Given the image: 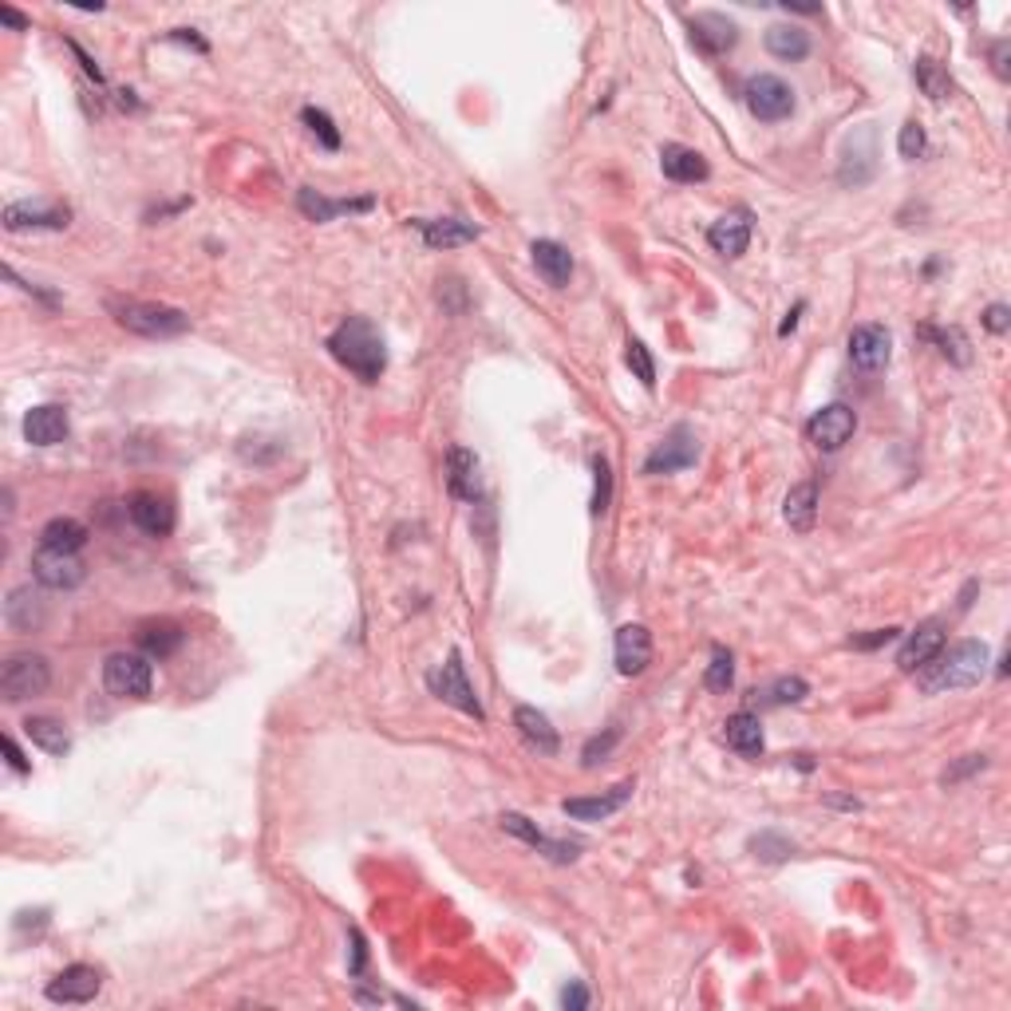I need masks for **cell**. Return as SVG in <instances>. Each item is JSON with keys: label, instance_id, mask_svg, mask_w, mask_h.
Listing matches in <instances>:
<instances>
[{"label": "cell", "instance_id": "obj_35", "mask_svg": "<svg viewBox=\"0 0 1011 1011\" xmlns=\"http://www.w3.org/2000/svg\"><path fill=\"white\" fill-rule=\"evenodd\" d=\"M921 336L925 341H933L940 348V356H945L948 363H957V368H964V363H972V341L964 336V329H933V324H925L921 329Z\"/></svg>", "mask_w": 1011, "mask_h": 1011}, {"label": "cell", "instance_id": "obj_18", "mask_svg": "<svg viewBox=\"0 0 1011 1011\" xmlns=\"http://www.w3.org/2000/svg\"><path fill=\"white\" fill-rule=\"evenodd\" d=\"M127 514L147 538H167L174 530V506L162 494H150V490H143L127 502Z\"/></svg>", "mask_w": 1011, "mask_h": 1011}, {"label": "cell", "instance_id": "obj_4", "mask_svg": "<svg viewBox=\"0 0 1011 1011\" xmlns=\"http://www.w3.org/2000/svg\"><path fill=\"white\" fill-rule=\"evenodd\" d=\"M155 683V664L147 652H115L103 664V688L119 700H147Z\"/></svg>", "mask_w": 1011, "mask_h": 1011}, {"label": "cell", "instance_id": "obj_39", "mask_svg": "<svg viewBox=\"0 0 1011 1011\" xmlns=\"http://www.w3.org/2000/svg\"><path fill=\"white\" fill-rule=\"evenodd\" d=\"M625 360H628V368H632V375H637L640 384L649 387H656V363H652V352L644 348V341H637V336H628V344H625Z\"/></svg>", "mask_w": 1011, "mask_h": 1011}, {"label": "cell", "instance_id": "obj_9", "mask_svg": "<svg viewBox=\"0 0 1011 1011\" xmlns=\"http://www.w3.org/2000/svg\"><path fill=\"white\" fill-rule=\"evenodd\" d=\"M853 431H858V416H853V407H846V404L822 407V411H814L806 423L810 443L818 451H841L853 439Z\"/></svg>", "mask_w": 1011, "mask_h": 1011}, {"label": "cell", "instance_id": "obj_36", "mask_svg": "<svg viewBox=\"0 0 1011 1011\" xmlns=\"http://www.w3.org/2000/svg\"><path fill=\"white\" fill-rule=\"evenodd\" d=\"M913 79H916V87L925 91L933 103H940V99H948L952 96V75L945 72V67L933 60V56H921L913 64Z\"/></svg>", "mask_w": 1011, "mask_h": 1011}, {"label": "cell", "instance_id": "obj_50", "mask_svg": "<svg viewBox=\"0 0 1011 1011\" xmlns=\"http://www.w3.org/2000/svg\"><path fill=\"white\" fill-rule=\"evenodd\" d=\"M4 755H9V767L16 770V775H28V759L21 755V747L12 743V735H4Z\"/></svg>", "mask_w": 1011, "mask_h": 1011}, {"label": "cell", "instance_id": "obj_32", "mask_svg": "<svg viewBox=\"0 0 1011 1011\" xmlns=\"http://www.w3.org/2000/svg\"><path fill=\"white\" fill-rule=\"evenodd\" d=\"M44 550H60V554H79L87 545V526L75 522V518H52V522L40 530Z\"/></svg>", "mask_w": 1011, "mask_h": 1011}, {"label": "cell", "instance_id": "obj_14", "mask_svg": "<svg viewBox=\"0 0 1011 1011\" xmlns=\"http://www.w3.org/2000/svg\"><path fill=\"white\" fill-rule=\"evenodd\" d=\"M103 988V976L91 964H72L48 984V1000L52 1003H91Z\"/></svg>", "mask_w": 1011, "mask_h": 1011}, {"label": "cell", "instance_id": "obj_15", "mask_svg": "<svg viewBox=\"0 0 1011 1011\" xmlns=\"http://www.w3.org/2000/svg\"><path fill=\"white\" fill-rule=\"evenodd\" d=\"M498 822H502V830L514 834V838H522L526 846H533L538 853H545L550 862H557V865L577 862V850H581V846H574V841H554V838H545V834L538 830V826H533V822L526 818V814H514V810H510V814H502Z\"/></svg>", "mask_w": 1011, "mask_h": 1011}, {"label": "cell", "instance_id": "obj_20", "mask_svg": "<svg viewBox=\"0 0 1011 1011\" xmlns=\"http://www.w3.org/2000/svg\"><path fill=\"white\" fill-rule=\"evenodd\" d=\"M67 431H72L67 411L56 404L33 407V411L24 416V439H28L33 447H56V443H64L67 439Z\"/></svg>", "mask_w": 1011, "mask_h": 1011}, {"label": "cell", "instance_id": "obj_44", "mask_svg": "<svg viewBox=\"0 0 1011 1011\" xmlns=\"http://www.w3.org/2000/svg\"><path fill=\"white\" fill-rule=\"evenodd\" d=\"M617 739H620V727H608L605 739H601V735H596V739H589L585 751H581V763H585V767H596L601 759H608V751L617 747Z\"/></svg>", "mask_w": 1011, "mask_h": 1011}, {"label": "cell", "instance_id": "obj_28", "mask_svg": "<svg viewBox=\"0 0 1011 1011\" xmlns=\"http://www.w3.org/2000/svg\"><path fill=\"white\" fill-rule=\"evenodd\" d=\"M782 518H787L790 530H799V533L814 530V518H818V482H799V486H790L787 502H782Z\"/></svg>", "mask_w": 1011, "mask_h": 1011}, {"label": "cell", "instance_id": "obj_11", "mask_svg": "<svg viewBox=\"0 0 1011 1011\" xmlns=\"http://www.w3.org/2000/svg\"><path fill=\"white\" fill-rule=\"evenodd\" d=\"M893 352V336L885 324H858L850 332V360L858 372H881Z\"/></svg>", "mask_w": 1011, "mask_h": 1011}, {"label": "cell", "instance_id": "obj_3", "mask_svg": "<svg viewBox=\"0 0 1011 1011\" xmlns=\"http://www.w3.org/2000/svg\"><path fill=\"white\" fill-rule=\"evenodd\" d=\"M111 317H115L119 329L135 332V336H147V341H171L190 332V317L171 305H155V300H111L107 305Z\"/></svg>", "mask_w": 1011, "mask_h": 1011}, {"label": "cell", "instance_id": "obj_5", "mask_svg": "<svg viewBox=\"0 0 1011 1011\" xmlns=\"http://www.w3.org/2000/svg\"><path fill=\"white\" fill-rule=\"evenodd\" d=\"M52 683V664L36 656V652H21V656H9L4 668H0V695L9 703L36 700V695L48 692Z\"/></svg>", "mask_w": 1011, "mask_h": 1011}, {"label": "cell", "instance_id": "obj_2", "mask_svg": "<svg viewBox=\"0 0 1011 1011\" xmlns=\"http://www.w3.org/2000/svg\"><path fill=\"white\" fill-rule=\"evenodd\" d=\"M984 671H988V644L984 640H960L945 656H933L916 680H921V692L925 695H945L979 683Z\"/></svg>", "mask_w": 1011, "mask_h": 1011}, {"label": "cell", "instance_id": "obj_10", "mask_svg": "<svg viewBox=\"0 0 1011 1011\" xmlns=\"http://www.w3.org/2000/svg\"><path fill=\"white\" fill-rule=\"evenodd\" d=\"M72 210L56 202H9L4 206V230L24 234V230H67Z\"/></svg>", "mask_w": 1011, "mask_h": 1011}, {"label": "cell", "instance_id": "obj_37", "mask_svg": "<svg viewBox=\"0 0 1011 1011\" xmlns=\"http://www.w3.org/2000/svg\"><path fill=\"white\" fill-rule=\"evenodd\" d=\"M703 683L712 688V692H731V683H735V656L727 649H719L715 644L712 649V664H707V671H703Z\"/></svg>", "mask_w": 1011, "mask_h": 1011}, {"label": "cell", "instance_id": "obj_30", "mask_svg": "<svg viewBox=\"0 0 1011 1011\" xmlns=\"http://www.w3.org/2000/svg\"><path fill=\"white\" fill-rule=\"evenodd\" d=\"M182 640H186V632H182L174 620H147V625L139 628V649L147 652L150 661L174 656V652L182 649Z\"/></svg>", "mask_w": 1011, "mask_h": 1011}, {"label": "cell", "instance_id": "obj_54", "mask_svg": "<svg viewBox=\"0 0 1011 1011\" xmlns=\"http://www.w3.org/2000/svg\"><path fill=\"white\" fill-rule=\"evenodd\" d=\"M0 21L9 24V28H16V33H24V28H28V21H24L16 9H9V4H0Z\"/></svg>", "mask_w": 1011, "mask_h": 1011}, {"label": "cell", "instance_id": "obj_21", "mask_svg": "<svg viewBox=\"0 0 1011 1011\" xmlns=\"http://www.w3.org/2000/svg\"><path fill=\"white\" fill-rule=\"evenodd\" d=\"M530 257H533L538 278H542L550 288H565V285H569V278H574V254H569L562 242H550V237H542V242L530 245Z\"/></svg>", "mask_w": 1011, "mask_h": 1011}, {"label": "cell", "instance_id": "obj_23", "mask_svg": "<svg viewBox=\"0 0 1011 1011\" xmlns=\"http://www.w3.org/2000/svg\"><path fill=\"white\" fill-rule=\"evenodd\" d=\"M416 230L431 249H455V245H467L482 234V225L463 222V218H419Z\"/></svg>", "mask_w": 1011, "mask_h": 1011}, {"label": "cell", "instance_id": "obj_7", "mask_svg": "<svg viewBox=\"0 0 1011 1011\" xmlns=\"http://www.w3.org/2000/svg\"><path fill=\"white\" fill-rule=\"evenodd\" d=\"M427 688H431V695H439L443 703L458 707V712L474 715V719H486V712H482L479 695H474V688H470L467 668H463V656H458V652H451L447 664H439V668L427 676Z\"/></svg>", "mask_w": 1011, "mask_h": 1011}, {"label": "cell", "instance_id": "obj_24", "mask_svg": "<svg viewBox=\"0 0 1011 1011\" xmlns=\"http://www.w3.org/2000/svg\"><path fill=\"white\" fill-rule=\"evenodd\" d=\"M661 171L664 178L671 182H703L707 178V159H703L700 150L683 147V143H664L661 147Z\"/></svg>", "mask_w": 1011, "mask_h": 1011}, {"label": "cell", "instance_id": "obj_34", "mask_svg": "<svg viewBox=\"0 0 1011 1011\" xmlns=\"http://www.w3.org/2000/svg\"><path fill=\"white\" fill-rule=\"evenodd\" d=\"M44 608H40V596L33 593V589H12L9 601H4V620H9L16 632H33L36 625H40Z\"/></svg>", "mask_w": 1011, "mask_h": 1011}, {"label": "cell", "instance_id": "obj_43", "mask_svg": "<svg viewBox=\"0 0 1011 1011\" xmlns=\"http://www.w3.org/2000/svg\"><path fill=\"white\" fill-rule=\"evenodd\" d=\"M925 147H928L925 127H921V123H913V119H909L905 127H901V135H897V150H901V159H905V162L921 159V155H925Z\"/></svg>", "mask_w": 1011, "mask_h": 1011}, {"label": "cell", "instance_id": "obj_45", "mask_svg": "<svg viewBox=\"0 0 1011 1011\" xmlns=\"http://www.w3.org/2000/svg\"><path fill=\"white\" fill-rule=\"evenodd\" d=\"M984 767H988V759H984V755H969L964 763H957L952 770H945V775H940V782H945V787H957L960 778L976 775V770H984Z\"/></svg>", "mask_w": 1011, "mask_h": 1011}, {"label": "cell", "instance_id": "obj_31", "mask_svg": "<svg viewBox=\"0 0 1011 1011\" xmlns=\"http://www.w3.org/2000/svg\"><path fill=\"white\" fill-rule=\"evenodd\" d=\"M767 52L775 60H787V64H799L810 56V33L799 24H770L767 28Z\"/></svg>", "mask_w": 1011, "mask_h": 1011}, {"label": "cell", "instance_id": "obj_53", "mask_svg": "<svg viewBox=\"0 0 1011 1011\" xmlns=\"http://www.w3.org/2000/svg\"><path fill=\"white\" fill-rule=\"evenodd\" d=\"M72 52H75V56H79V64H84V72H87V75H91V79H96V84H103V72H99V67H96V64H91V56H87V52H84V48H79V44H75V40H72Z\"/></svg>", "mask_w": 1011, "mask_h": 1011}, {"label": "cell", "instance_id": "obj_42", "mask_svg": "<svg viewBox=\"0 0 1011 1011\" xmlns=\"http://www.w3.org/2000/svg\"><path fill=\"white\" fill-rule=\"evenodd\" d=\"M300 119H305V127H309L312 135L320 139V147L341 150V131L332 127V119L324 115V111H317V107H305V111H300Z\"/></svg>", "mask_w": 1011, "mask_h": 1011}, {"label": "cell", "instance_id": "obj_27", "mask_svg": "<svg viewBox=\"0 0 1011 1011\" xmlns=\"http://www.w3.org/2000/svg\"><path fill=\"white\" fill-rule=\"evenodd\" d=\"M724 739H727V747H731V751H739L743 759H759V755H763V724H759L755 712L727 715Z\"/></svg>", "mask_w": 1011, "mask_h": 1011}, {"label": "cell", "instance_id": "obj_40", "mask_svg": "<svg viewBox=\"0 0 1011 1011\" xmlns=\"http://www.w3.org/2000/svg\"><path fill=\"white\" fill-rule=\"evenodd\" d=\"M751 850H755V858H763V862H787L790 853H794V841L775 830H763L759 838H751Z\"/></svg>", "mask_w": 1011, "mask_h": 1011}, {"label": "cell", "instance_id": "obj_25", "mask_svg": "<svg viewBox=\"0 0 1011 1011\" xmlns=\"http://www.w3.org/2000/svg\"><path fill=\"white\" fill-rule=\"evenodd\" d=\"M447 486H451V494H455V498H463V502H479L482 498L479 458H474V451L451 447V455H447Z\"/></svg>", "mask_w": 1011, "mask_h": 1011}, {"label": "cell", "instance_id": "obj_26", "mask_svg": "<svg viewBox=\"0 0 1011 1011\" xmlns=\"http://www.w3.org/2000/svg\"><path fill=\"white\" fill-rule=\"evenodd\" d=\"M297 206H300V213L309 218V222H332V218H341V213H363V210H372V198H324V194H317V190H305L297 194Z\"/></svg>", "mask_w": 1011, "mask_h": 1011}, {"label": "cell", "instance_id": "obj_33", "mask_svg": "<svg viewBox=\"0 0 1011 1011\" xmlns=\"http://www.w3.org/2000/svg\"><path fill=\"white\" fill-rule=\"evenodd\" d=\"M24 735H28L40 751H48V755H67V747H72L67 727L60 724V719H52V715H33V719L24 724Z\"/></svg>", "mask_w": 1011, "mask_h": 1011}, {"label": "cell", "instance_id": "obj_51", "mask_svg": "<svg viewBox=\"0 0 1011 1011\" xmlns=\"http://www.w3.org/2000/svg\"><path fill=\"white\" fill-rule=\"evenodd\" d=\"M363 972V937L360 928H352V976H360Z\"/></svg>", "mask_w": 1011, "mask_h": 1011}, {"label": "cell", "instance_id": "obj_13", "mask_svg": "<svg viewBox=\"0 0 1011 1011\" xmlns=\"http://www.w3.org/2000/svg\"><path fill=\"white\" fill-rule=\"evenodd\" d=\"M688 28H692V44L707 56H727L739 44V24L724 12H695Z\"/></svg>", "mask_w": 1011, "mask_h": 1011}, {"label": "cell", "instance_id": "obj_38", "mask_svg": "<svg viewBox=\"0 0 1011 1011\" xmlns=\"http://www.w3.org/2000/svg\"><path fill=\"white\" fill-rule=\"evenodd\" d=\"M763 703H770V707H782V703H802L810 695V683L802 680V676H782V680H775L770 688H763Z\"/></svg>", "mask_w": 1011, "mask_h": 1011}, {"label": "cell", "instance_id": "obj_49", "mask_svg": "<svg viewBox=\"0 0 1011 1011\" xmlns=\"http://www.w3.org/2000/svg\"><path fill=\"white\" fill-rule=\"evenodd\" d=\"M589 1003V991H585V984H569V988L562 991V1008H569V1011H581Z\"/></svg>", "mask_w": 1011, "mask_h": 1011}, {"label": "cell", "instance_id": "obj_29", "mask_svg": "<svg viewBox=\"0 0 1011 1011\" xmlns=\"http://www.w3.org/2000/svg\"><path fill=\"white\" fill-rule=\"evenodd\" d=\"M514 727L522 731V739L538 751V755H557L562 739H557L554 724H550L538 707H518V712H514Z\"/></svg>", "mask_w": 1011, "mask_h": 1011}, {"label": "cell", "instance_id": "obj_46", "mask_svg": "<svg viewBox=\"0 0 1011 1011\" xmlns=\"http://www.w3.org/2000/svg\"><path fill=\"white\" fill-rule=\"evenodd\" d=\"M984 329L996 332V336H1003V332L1011 329V309H1008V305H991V309L984 312Z\"/></svg>", "mask_w": 1011, "mask_h": 1011}, {"label": "cell", "instance_id": "obj_12", "mask_svg": "<svg viewBox=\"0 0 1011 1011\" xmlns=\"http://www.w3.org/2000/svg\"><path fill=\"white\" fill-rule=\"evenodd\" d=\"M33 577L48 589H75L84 585L87 565L79 562V554H60V550H44L40 545L33 557Z\"/></svg>", "mask_w": 1011, "mask_h": 1011}, {"label": "cell", "instance_id": "obj_16", "mask_svg": "<svg viewBox=\"0 0 1011 1011\" xmlns=\"http://www.w3.org/2000/svg\"><path fill=\"white\" fill-rule=\"evenodd\" d=\"M945 649V625L940 620H925V625L909 632L901 652H897V668L901 671H921L933 656H940Z\"/></svg>", "mask_w": 1011, "mask_h": 1011}, {"label": "cell", "instance_id": "obj_19", "mask_svg": "<svg viewBox=\"0 0 1011 1011\" xmlns=\"http://www.w3.org/2000/svg\"><path fill=\"white\" fill-rule=\"evenodd\" d=\"M707 245H712L719 257H743L747 245H751V213L747 210L724 213V218L712 222V230H707Z\"/></svg>", "mask_w": 1011, "mask_h": 1011}, {"label": "cell", "instance_id": "obj_52", "mask_svg": "<svg viewBox=\"0 0 1011 1011\" xmlns=\"http://www.w3.org/2000/svg\"><path fill=\"white\" fill-rule=\"evenodd\" d=\"M802 309H806V300H799V305H794V309L787 312V320H782V324H778V336H790V332L799 329V317H802Z\"/></svg>", "mask_w": 1011, "mask_h": 1011}, {"label": "cell", "instance_id": "obj_6", "mask_svg": "<svg viewBox=\"0 0 1011 1011\" xmlns=\"http://www.w3.org/2000/svg\"><path fill=\"white\" fill-rule=\"evenodd\" d=\"M743 99H747V111H751L759 123H782V119L794 115V87L770 72L751 75L743 87Z\"/></svg>", "mask_w": 1011, "mask_h": 1011}, {"label": "cell", "instance_id": "obj_41", "mask_svg": "<svg viewBox=\"0 0 1011 1011\" xmlns=\"http://www.w3.org/2000/svg\"><path fill=\"white\" fill-rule=\"evenodd\" d=\"M613 502V470L605 455H593V514H605Z\"/></svg>", "mask_w": 1011, "mask_h": 1011}, {"label": "cell", "instance_id": "obj_17", "mask_svg": "<svg viewBox=\"0 0 1011 1011\" xmlns=\"http://www.w3.org/2000/svg\"><path fill=\"white\" fill-rule=\"evenodd\" d=\"M632 790H637V782L625 778V782H617V787L605 790V794H593V799H565L562 810L577 822H605V818H613L628 799H632Z\"/></svg>", "mask_w": 1011, "mask_h": 1011}, {"label": "cell", "instance_id": "obj_22", "mask_svg": "<svg viewBox=\"0 0 1011 1011\" xmlns=\"http://www.w3.org/2000/svg\"><path fill=\"white\" fill-rule=\"evenodd\" d=\"M652 664V632L644 625H625L617 632V671L640 676Z\"/></svg>", "mask_w": 1011, "mask_h": 1011}, {"label": "cell", "instance_id": "obj_47", "mask_svg": "<svg viewBox=\"0 0 1011 1011\" xmlns=\"http://www.w3.org/2000/svg\"><path fill=\"white\" fill-rule=\"evenodd\" d=\"M897 632H901V628H877L873 637H853V640H850V649H881V644L897 640Z\"/></svg>", "mask_w": 1011, "mask_h": 1011}, {"label": "cell", "instance_id": "obj_1", "mask_svg": "<svg viewBox=\"0 0 1011 1011\" xmlns=\"http://www.w3.org/2000/svg\"><path fill=\"white\" fill-rule=\"evenodd\" d=\"M329 352H332V360L341 363V368H348L360 384H375L387 368L384 336H380V329H375L368 317L344 320L341 329L329 336Z\"/></svg>", "mask_w": 1011, "mask_h": 1011}, {"label": "cell", "instance_id": "obj_8", "mask_svg": "<svg viewBox=\"0 0 1011 1011\" xmlns=\"http://www.w3.org/2000/svg\"><path fill=\"white\" fill-rule=\"evenodd\" d=\"M700 455V443H695V431L688 423L671 427L664 443L644 458V474H676V470H688Z\"/></svg>", "mask_w": 1011, "mask_h": 1011}, {"label": "cell", "instance_id": "obj_48", "mask_svg": "<svg viewBox=\"0 0 1011 1011\" xmlns=\"http://www.w3.org/2000/svg\"><path fill=\"white\" fill-rule=\"evenodd\" d=\"M1008 52H1011V44H1008V40H996V44H991V67H996V75H1000V79H1008V75H1011Z\"/></svg>", "mask_w": 1011, "mask_h": 1011}]
</instances>
